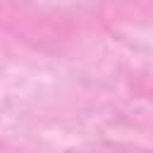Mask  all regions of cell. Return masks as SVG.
Instances as JSON below:
<instances>
[{
	"label": "cell",
	"instance_id": "1",
	"mask_svg": "<svg viewBox=\"0 0 153 153\" xmlns=\"http://www.w3.org/2000/svg\"><path fill=\"white\" fill-rule=\"evenodd\" d=\"M67 153H153V151L139 143H127V141H88L69 148Z\"/></svg>",
	"mask_w": 153,
	"mask_h": 153
}]
</instances>
